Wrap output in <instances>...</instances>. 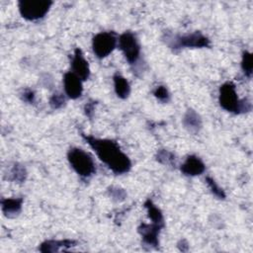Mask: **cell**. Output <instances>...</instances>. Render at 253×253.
Segmentation results:
<instances>
[{"mask_svg": "<svg viewBox=\"0 0 253 253\" xmlns=\"http://www.w3.org/2000/svg\"><path fill=\"white\" fill-rule=\"evenodd\" d=\"M22 204H23L22 198L3 199L1 201L2 211L7 216H14L18 214L22 209Z\"/></svg>", "mask_w": 253, "mask_h": 253, "instance_id": "4fadbf2b", "label": "cell"}, {"mask_svg": "<svg viewBox=\"0 0 253 253\" xmlns=\"http://www.w3.org/2000/svg\"><path fill=\"white\" fill-rule=\"evenodd\" d=\"M206 182H207L209 188L211 189V191L212 192V194H213L215 197H217L218 199H224V198H225V193H224V191L216 184V182H215L212 178H211V177L208 176V177L206 178Z\"/></svg>", "mask_w": 253, "mask_h": 253, "instance_id": "d6986e66", "label": "cell"}, {"mask_svg": "<svg viewBox=\"0 0 253 253\" xmlns=\"http://www.w3.org/2000/svg\"><path fill=\"white\" fill-rule=\"evenodd\" d=\"M68 161L73 170L81 177H90L95 172L92 156L80 148H71L67 153Z\"/></svg>", "mask_w": 253, "mask_h": 253, "instance_id": "3957f363", "label": "cell"}, {"mask_svg": "<svg viewBox=\"0 0 253 253\" xmlns=\"http://www.w3.org/2000/svg\"><path fill=\"white\" fill-rule=\"evenodd\" d=\"M164 225L151 222L150 224L141 223L138 227V232L142 236V239L148 245L156 246L158 244V234Z\"/></svg>", "mask_w": 253, "mask_h": 253, "instance_id": "30bf717a", "label": "cell"}, {"mask_svg": "<svg viewBox=\"0 0 253 253\" xmlns=\"http://www.w3.org/2000/svg\"><path fill=\"white\" fill-rule=\"evenodd\" d=\"M114 86L117 96L121 99H126L130 93V86L127 80L120 74L114 75Z\"/></svg>", "mask_w": 253, "mask_h": 253, "instance_id": "5bb4252c", "label": "cell"}, {"mask_svg": "<svg viewBox=\"0 0 253 253\" xmlns=\"http://www.w3.org/2000/svg\"><path fill=\"white\" fill-rule=\"evenodd\" d=\"M93 111H94V103H92V102L87 103L86 106H85V113H86V115L91 118L92 115H93Z\"/></svg>", "mask_w": 253, "mask_h": 253, "instance_id": "cb8c5ba5", "label": "cell"}, {"mask_svg": "<svg viewBox=\"0 0 253 253\" xmlns=\"http://www.w3.org/2000/svg\"><path fill=\"white\" fill-rule=\"evenodd\" d=\"M83 138L94 149L99 159L105 163L114 173L123 174L128 172L131 167L129 158L125 154L119 144L111 139L96 138L82 133Z\"/></svg>", "mask_w": 253, "mask_h": 253, "instance_id": "6da1fadb", "label": "cell"}, {"mask_svg": "<svg viewBox=\"0 0 253 253\" xmlns=\"http://www.w3.org/2000/svg\"><path fill=\"white\" fill-rule=\"evenodd\" d=\"M75 241L73 240H46L42 242L40 246V251L46 253V252H57L60 250H65V248L74 246Z\"/></svg>", "mask_w": 253, "mask_h": 253, "instance_id": "7c38bea8", "label": "cell"}, {"mask_svg": "<svg viewBox=\"0 0 253 253\" xmlns=\"http://www.w3.org/2000/svg\"><path fill=\"white\" fill-rule=\"evenodd\" d=\"M144 207L147 210L148 216L152 222L164 225V218H163V214H162L161 211L150 200H147L144 203Z\"/></svg>", "mask_w": 253, "mask_h": 253, "instance_id": "2e32d148", "label": "cell"}, {"mask_svg": "<svg viewBox=\"0 0 253 253\" xmlns=\"http://www.w3.org/2000/svg\"><path fill=\"white\" fill-rule=\"evenodd\" d=\"M51 5L52 2L47 0H21L18 3L21 16L29 21L43 18Z\"/></svg>", "mask_w": 253, "mask_h": 253, "instance_id": "277c9868", "label": "cell"}, {"mask_svg": "<svg viewBox=\"0 0 253 253\" xmlns=\"http://www.w3.org/2000/svg\"><path fill=\"white\" fill-rule=\"evenodd\" d=\"M154 96L161 102H168L170 95L169 92L167 90L166 87L164 86H158L155 90H154Z\"/></svg>", "mask_w": 253, "mask_h": 253, "instance_id": "44dd1931", "label": "cell"}, {"mask_svg": "<svg viewBox=\"0 0 253 253\" xmlns=\"http://www.w3.org/2000/svg\"><path fill=\"white\" fill-rule=\"evenodd\" d=\"M156 159L162 163V164H165V165H170V164H173L175 163V156L172 152L168 151V150H165V149H161L157 152V155H156Z\"/></svg>", "mask_w": 253, "mask_h": 253, "instance_id": "ac0fdd59", "label": "cell"}, {"mask_svg": "<svg viewBox=\"0 0 253 253\" xmlns=\"http://www.w3.org/2000/svg\"><path fill=\"white\" fill-rule=\"evenodd\" d=\"M204 162L195 155H190L181 165V171L187 176H197L205 171Z\"/></svg>", "mask_w": 253, "mask_h": 253, "instance_id": "8fae6325", "label": "cell"}, {"mask_svg": "<svg viewBox=\"0 0 253 253\" xmlns=\"http://www.w3.org/2000/svg\"><path fill=\"white\" fill-rule=\"evenodd\" d=\"M63 85L65 94L70 99H77L81 96L83 87L81 79L73 72H67L63 76Z\"/></svg>", "mask_w": 253, "mask_h": 253, "instance_id": "ba28073f", "label": "cell"}, {"mask_svg": "<svg viewBox=\"0 0 253 253\" xmlns=\"http://www.w3.org/2000/svg\"><path fill=\"white\" fill-rule=\"evenodd\" d=\"M241 68L246 76L251 77L252 75V54L249 51H244L242 54V60H241Z\"/></svg>", "mask_w": 253, "mask_h": 253, "instance_id": "e0dca14e", "label": "cell"}, {"mask_svg": "<svg viewBox=\"0 0 253 253\" xmlns=\"http://www.w3.org/2000/svg\"><path fill=\"white\" fill-rule=\"evenodd\" d=\"M119 47L129 63H134L138 59L140 53V45L136 37L132 33L126 32L120 36Z\"/></svg>", "mask_w": 253, "mask_h": 253, "instance_id": "8992f818", "label": "cell"}, {"mask_svg": "<svg viewBox=\"0 0 253 253\" xmlns=\"http://www.w3.org/2000/svg\"><path fill=\"white\" fill-rule=\"evenodd\" d=\"M23 99L28 103H33L35 100V93L34 91L28 89L23 93Z\"/></svg>", "mask_w": 253, "mask_h": 253, "instance_id": "603a6c76", "label": "cell"}, {"mask_svg": "<svg viewBox=\"0 0 253 253\" xmlns=\"http://www.w3.org/2000/svg\"><path fill=\"white\" fill-rule=\"evenodd\" d=\"M183 124L190 131H197L202 126L200 116L194 110H188L184 116Z\"/></svg>", "mask_w": 253, "mask_h": 253, "instance_id": "9a60e30c", "label": "cell"}, {"mask_svg": "<svg viewBox=\"0 0 253 253\" xmlns=\"http://www.w3.org/2000/svg\"><path fill=\"white\" fill-rule=\"evenodd\" d=\"M10 175L12 176V178H11L12 180L17 181V182H23L26 179L27 172H26L25 168H23L21 165L15 164L10 172Z\"/></svg>", "mask_w": 253, "mask_h": 253, "instance_id": "ffe728a7", "label": "cell"}, {"mask_svg": "<svg viewBox=\"0 0 253 253\" xmlns=\"http://www.w3.org/2000/svg\"><path fill=\"white\" fill-rule=\"evenodd\" d=\"M117 39L113 33L102 32L93 38L92 48L94 53L99 58L108 56L116 47Z\"/></svg>", "mask_w": 253, "mask_h": 253, "instance_id": "5b68a950", "label": "cell"}, {"mask_svg": "<svg viewBox=\"0 0 253 253\" xmlns=\"http://www.w3.org/2000/svg\"><path fill=\"white\" fill-rule=\"evenodd\" d=\"M218 100L221 108L231 113L239 114L248 112L251 109V105L247 100L238 98L235 85L232 82H225L220 86Z\"/></svg>", "mask_w": 253, "mask_h": 253, "instance_id": "7a4b0ae2", "label": "cell"}, {"mask_svg": "<svg viewBox=\"0 0 253 253\" xmlns=\"http://www.w3.org/2000/svg\"><path fill=\"white\" fill-rule=\"evenodd\" d=\"M210 45V40L199 32H195L189 35L176 36L172 40L170 46L173 48L180 47H205Z\"/></svg>", "mask_w": 253, "mask_h": 253, "instance_id": "52a82bcc", "label": "cell"}, {"mask_svg": "<svg viewBox=\"0 0 253 253\" xmlns=\"http://www.w3.org/2000/svg\"><path fill=\"white\" fill-rule=\"evenodd\" d=\"M72 72L77 75L81 80H87L90 76V68L88 61L85 59L80 48L74 50V55L72 57Z\"/></svg>", "mask_w": 253, "mask_h": 253, "instance_id": "9c48e42d", "label": "cell"}, {"mask_svg": "<svg viewBox=\"0 0 253 253\" xmlns=\"http://www.w3.org/2000/svg\"><path fill=\"white\" fill-rule=\"evenodd\" d=\"M64 102H65V99H64V97L62 96V94H60V93H55V94H53V95L50 97V99H49V105H50V107L53 108V109H58V108H60V107L64 104Z\"/></svg>", "mask_w": 253, "mask_h": 253, "instance_id": "7402d4cb", "label": "cell"}]
</instances>
